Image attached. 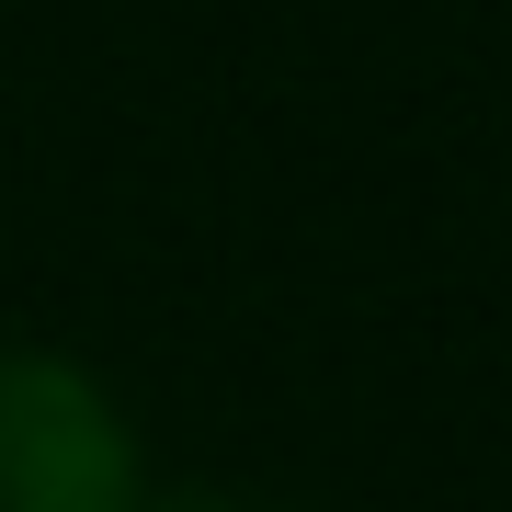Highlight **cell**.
I'll use <instances>...</instances> for the list:
<instances>
[{"label": "cell", "instance_id": "1", "mask_svg": "<svg viewBox=\"0 0 512 512\" xmlns=\"http://www.w3.org/2000/svg\"><path fill=\"white\" fill-rule=\"evenodd\" d=\"M148 490V433L114 376L0 330V512H137Z\"/></svg>", "mask_w": 512, "mask_h": 512}, {"label": "cell", "instance_id": "2", "mask_svg": "<svg viewBox=\"0 0 512 512\" xmlns=\"http://www.w3.org/2000/svg\"><path fill=\"white\" fill-rule=\"evenodd\" d=\"M137 512H251V501H239V490H148Z\"/></svg>", "mask_w": 512, "mask_h": 512}]
</instances>
